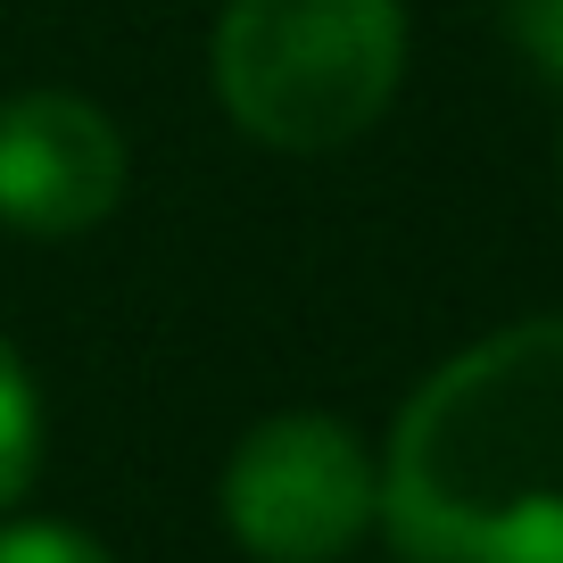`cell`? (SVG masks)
<instances>
[{
  "mask_svg": "<svg viewBox=\"0 0 563 563\" xmlns=\"http://www.w3.org/2000/svg\"><path fill=\"white\" fill-rule=\"evenodd\" d=\"M382 522L415 563H563V316L473 340L406 398Z\"/></svg>",
  "mask_w": 563,
  "mask_h": 563,
  "instance_id": "6da1fadb",
  "label": "cell"
},
{
  "mask_svg": "<svg viewBox=\"0 0 563 563\" xmlns=\"http://www.w3.org/2000/svg\"><path fill=\"white\" fill-rule=\"evenodd\" d=\"M34 464H42V398H34V382H25L18 349L0 340V506L25 497Z\"/></svg>",
  "mask_w": 563,
  "mask_h": 563,
  "instance_id": "5b68a950",
  "label": "cell"
},
{
  "mask_svg": "<svg viewBox=\"0 0 563 563\" xmlns=\"http://www.w3.org/2000/svg\"><path fill=\"white\" fill-rule=\"evenodd\" d=\"M124 199V133L84 91L0 100V224L75 241Z\"/></svg>",
  "mask_w": 563,
  "mask_h": 563,
  "instance_id": "277c9868",
  "label": "cell"
},
{
  "mask_svg": "<svg viewBox=\"0 0 563 563\" xmlns=\"http://www.w3.org/2000/svg\"><path fill=\"white\" fill-rule=\"evenodd\" d=\"M216 100L265 150H340L406 75L398 0H224L216 18Z\"/></svg>",
  "mask_w": 563,
  "mask_h": 563,
  "instance_id": "7a4b0ae2",
  "label": "cell"
},
{
  "mask_svg": "<svg viewBox=\"0 0 563 563\" xmlns=\"http://www.w3.org/2000/svg\"><path fill=\"white\" fill-rule=\"evenodd\" d=\"M506 34L522 42L530 67L563 75V0H506Z\"/></svg>",
  "mask_w": 563,
  "mask_h": 563,
  "instance_id": "52a82bcc",
  "label": "cell"
},
{
  "mask_svg": "<svg viewBox=\"0 0 563 563\" xmlns=\"http://www.w3.org/2000/svg\"><path fill=\"white\" fill-rule=\"evenodd\" d=\"M224 530L257 563H340L382 522V473L340 415H274L224 464Z\"/></svg>",
  "mask_w": 563,
  "mask_h": 563,
  "instance_id": "3957f363",
  "label": "cell"
},
{
  "mask_svg": "<svg viewBox=\"0 0 563 563\" xmlns=\"http://www.w3.org/2000/svg\"><path fill=\"white\" fill-rule=\"evenodd\" d=\"M0 563H117V555L67 522H9L0 530Z\"/></svg>",
  "mask_w": 563,
  "mask_h": 563,
  "instance_id": "8992f818",
  "label": "cell"
}]
</instances>
